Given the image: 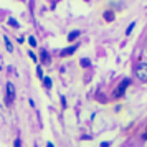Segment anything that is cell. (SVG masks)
<instances>
[{"instance_id": "obj_15", "label": "cell", "mask_w": 147, "mask_h": 147, "mask_svg": "<svg viewBox=\"0 0 147 147\" xmlns=\"http://www.w3.org/2000/svg\"><path fill=\"white\" fill-rule=\"evenodd\" d=\"M13 147H22V140H20V139H15V142H13Z\"/></svg>"}, {"instance_id": "obj_8", "label": "cell", "mask_w": 147, "mask_h": 147, "mask_svg": "<svg viewBox=\"0 0 147 147\" xmlns=\"http://www.w3.org/2000/svg\"><path fill=\"white\" fill-rule=\"evenodd\" d=\"M40 60L43 61V63H50V55H48V51H45V50H43V51H41V55H40Z\"/></svg>"}, {"instance_id": "obj_14", "label": "cell", "mask_w": 147, "mask_h": 147, "mask_svg": "<svg viewBox=\"0 0 147 147\" xmlns=\"http://www.w3.org/2000/svg\"><path fill=\"white\" fill-rule=\"evenodd\" d=\"M28 41H30V45H32V47H36V40H35V36H30Z\"/></svg>"}, {"instance_id": "obj_9", "label": "cell", "mask_w": 147, "mask_h": 147, "mask_svg": "<svg viewBox=\"0 0 147 147\" xmlns=\"http://www.w3.org/2000/svg\"><path fill=\"white\" fill-rule=\"evenodd\" d=\"M81 66L83 68H88V66H91V60H89V58H81Z\"/></svg>"}, {"instance_id": "obj_5", "label": "cell", "mask_w": 147, "mask_h": 147, "mask_svg": "<svg viewBox=\"0 0 147 147\" xmlns=\"http://www.w3.org/2000/svg\"><path fill=\"white\" fill-rule=\"evenodd\" d=\"M114 18H116L114 12H111V10H106V12H104V20L106 22H114Z\"/></svg>"}, {"instance_id": "obj_1", "label": "cell", "mask_w": 147, "mask_h": 147, "mask_svg": "<svg viewBox=\"0 0 147 147\" xmlns=\"http://www.w3.org/2000/svg\"><path fill=\"white\" fill-rule=\"evenodd\" d=\"M134 71H136V76H137L140 81L147 83V63H139Z\"/></svg>"}, {"instance_id": "obj_6", "label": "cell", "mask_w": 147, "mask_h": 147, "mask_svg": "<svg viewBox=\"0 0 147 147\" xmlns=\"http://www.w3.org/2000/svg\"><path fill=\"white\" fill-rule=\"evenodd\" d=\"M3 43H5V48H7V51H8V53H13V45L10 43L8 36H3Z\"/></svg>"}, {"instance_id": "obj_2", "label": "cell", "mask_w": 147, "mask_h": 147, "mask_svg": "<svg viewBox=\"0 0 147 147\" xmlns=\"http://www.w3.org/2000/svg\"><path fill=\"white\" fill-rule=\"evenodd\" d=\"M15 94H17V91H15V86L8 81L7 83V106H12L15 101Z\"/></svg>"}, {"instance_id": "obj_13", "label": "cell", "mask_w": 147, "mask_h": 147, "mask_svg": "<svg viewBox=\"0 0 147 147\" xmlns=\"http://www.w3.org/2000/svg\"><path fill=\"white\" fill-rule=\"evenodd\" d=\"M36 74H38V78H40V80H43V71H41L40 66H36Z\"/></svg>"}, {"instance_id": "obj_12", "label": "cell", "mask_w": 147, "mask_h": 147, "mask_svg": "<svg viewBox=\"0 0 147 147\" xmlns=\"http://www.w3.org/2000/svg\"><path fill=\"white\" fill-rule=\"evenodd\" d=\"M8 23H10L13 28H18V22L15 20V18H8Z\"/></svg>"}, {"instance_id": "obj_3", "label": "cell", "mask_w": 147, "mask_h": 147, "mask_svg": "<svg viewBox=\"0 0 147 147\" xmlns=\"http://www.w3.org/2000/svg\"><path fill=\"white\" fill-rule=\"evenodd\" d=\"M129 83H131L129 80H124V81H122V83L119 84V88L116 89V94H114V96H116V98H119L121 94H124V91H126V88L129 86Z\"/></svg>"}, {"instance_id": "obj_16", "label": "cell", "mask_w": 147, "mask_h": 147, "mask_svg": "<svg viewBox=\"0 0 147 147\" xmlns=\"http://www.w3.org/2000/svg\"><path fill=\"white\" fill-rule=\"evenodd\" d=\"M28 55H30V58H32V60H33V61H36V56H35V53H33V51H30V53H28Z\"/></svg>"}, {"instance_id": "obj_4", "label": "cell", "mask_w": 147, "mask_h": 147, "mask_svg": "<svg viewBox=\"0 0 147 147\" xmlns=\"http://www.w3.org/2000/svg\"><path fill=\"white\" fill-rule=\"evenodd\" d=\"M76 50H78V45H73V47H69V48H65L60 55H61V56H69V55H73Z\"/></svg>"}, {"instance_id": "obj_10", "label": "cell", "mask_w": 147, "mask_h": 147, "mask_svg": "<svg viewBox=\"0 0 147 147\" xmlns=\"http://www.w3.org/2000/svg\"><path fill=\"white\" fill-rule=\"evenodd\" d=\"M43 84H45L47 89H50V88H51V80H50V78H43Z\"/></svg>"}, {"instance_id": "obj_20", "label": "cell", "mask_w": 147, "mask_h": 147, "mask_svg": "<svg viewBox=\"0 0 147 147\" xmlns=\"http://www.w3.org/2000/svg\"><path fill=\"white\" fill-rule=\"evenodd\" d=\"M47 147H55V146L51 144V142H48V144H47Z\"/></svg>"}, {"instance_id": "obj_18", "label": "cell", "mask_w": 147, "mask_h": 147, "mask_svg": "<svg viewBox=\"0 0 147 147\" xmlns=\"http://www.w3.org/2000/svg\"><path fill=\"white\" fill-rule=\"evenodd\" d=\"M101 147H109V142H102V144H101Z\"/></svg>"}, {"instance_id": "obj_19", "label": "cell", "mask_w": 147, "mask_h": 147, "mask_svg": "<svg viewBox=\"0 0 147 147\" xmlns=\"http://www.w3.org/2000/svg\"><path fill=\"white\" fill-rule=\"evenodd\" d=\"M142 139H144V140H147V131H146V134L142 136Z\"/></svg>"}, {"instance_id": "obj_7", "label": "cell", "mask_w": 147, "mask_h": 147, "mask_svg": "<svg viewBox=\"0 0 147 147\" xmlns=\"http://www.w3.org/2000/svg\"><path fill=\"white\" fill-rule=\"evenodd\" d=\"M80 35H81V32H80V30H73L71 33L68 35V40H69V41H73V40H76V38H78Z\"/></svg>"}, {"instance_id": "obj_11", "label": "cell", "mask_w": 147, "mask_h": 147, "mask_svg": "<svg viewBox=\"0 0 147 147\" xmlns=\"http://www.w3.org/2000/svg\"><path fill=\"white\" fill-rule=\"evenodd\" d=\"M134 27H136V22H132V23H131V25L127 27V30H126V35H131V33H132Z\"/></svg>"}, {"instance_id": "obj_17", "label": "cell", "mask_w": 147, "mask_h": 147, "mask_svg": "<svg viewBox=\"0 0 147 147\" xmlns=\"http://www.w3.org/2000/svg\"><path fill=\"white\" fill-rule=\"evenodd\" d=\"M61 104H63V107H66V99H65V96H61Z\"/></svg>"}]
</instances>
